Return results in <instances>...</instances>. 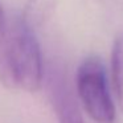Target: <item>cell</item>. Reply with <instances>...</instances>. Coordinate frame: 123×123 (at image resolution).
<instances>
[{
  "instance_id": "cell-1",
  "label": "cell",
  "mask_w": 123,
  "mask_h": 123,
  "mask_svg": "<svg viewBox=\"0 0 123 123\" xmlns=\"http://www.w3.org/2000/svg\"><path fill=\"white\" fill-rule=\"evenodd\" d=\"M44 77L45 66L36 31L20 16L8 20L0 36V82L11 90L36 93Z\"/></svg>"
},
{
  "instance_id": "cell-2",
  "label": "cell",
  "mask_w": 123,
  "mask_h": 123,
  "mask_svg": "<svg viewBox=\"0 0 123 123\" xmlns=\"http://www.w3.org/2000/svg\"><path fill=\"white\" fill-rule=\"evenodd\" d=\"M75 93L86 114L97 123H112L115 106L107 85L103 62L89 56L80 64L75 74Z\"/></svg>"
},
{
  "instance_id": "cell-3",
  "label": "cell",
  "mask_w": 123,
  "mask_h": 123,
  "mask_svg": "<svg viewBox=\"0 0 123 123\" xmlns=\"http://www.w3.org/2000/svg\"><path fill=\"white\" fill-rule=\"evenodd\" d=\"M44 81L46 82L49 101L52 103L60 123H83L82 114L66 73L58 65H50L45 70Z\"/></svg>"
},
{
  "instance_id": "cell-4",
  "label": "cell",
  "mask_w": 123,
  "mask_h": 123,
  "mask_svg": "<svg viewBox=\"0 0 123 123\" xmlns=\"http://www.w3.org/2000/svg\"><path fill=\"white\" fill-rule=\"evenodd\" d=\"M54 8L56 0H28L20 17L28 27L36 31L50 19Z\"/></svg>"
},
{
  "instance_id": "cell-5",
  "label": "cell",
  "mask_w": 123,
  "mask_h": 123,
  "mask_svg": "<svg viewBox=\"0 0 123 123\" xmlns=\"http://www.w3.org/2000/svg\"><path fill=\"white\" fill-rule=\"evenodd\" d=\"M111 73L115 95L120 109L123 110V33L118 35L112 44Z\"/></svg>"
},
{
  "instance_id": "cell-6",
  "label": "cell",
  "mask_w": 123,
  "mask_h": 123,
  "mask_svg": "<svg viewBox=\"0 0 123 123\" xmlns=\"http://www.w3.org/2000/svg\"><path fill=\"white\" fill-rule=\"evenodd\" d=\"M7 21H8V19H7L6 13H4L3 6H1V1H0V36H1V33L4 32V29H6Z\"/></svg>"
}]
</instances>
